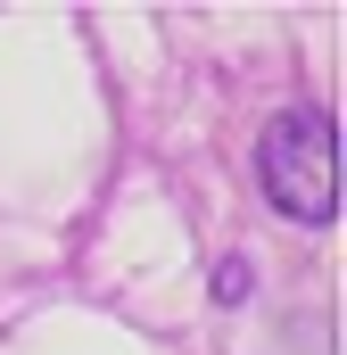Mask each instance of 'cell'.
Returning a JSON list of instances; mask_svg holds the SVG:
<instances>
[{
  "instance_id": "cell-1",
  "label": "cell",
  "mask_w": 347,
  "mask_h": 355,
  "mask_svg": "<svg viewBox=\"0 0 347 355\" xmlns=\"http://www.w3.org/2000/svg\"><path fill=\"white\" fill-rule=\"evenodd\" d=\"M257 182H264V207L323 232L339 223V124L323 107H281L264 116L257 132Z\"/></svg>"
},
{
  "instance_id": "cell-2",
  "label": "cell",
  "mask_w": 347,
  "mask_h": 355,
  "mask_svg": "<svg viewBox=\"0 0 347 355\" xmlns=\"http://www.w3.org/2000/svg\"><path fill=\"white\" fill-rule=\"evenodd\" d=\"M215 297H223V306L248 297V257H223V265H215Z\"/></svg>"
}]
</instances>
